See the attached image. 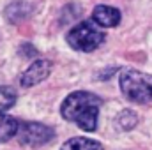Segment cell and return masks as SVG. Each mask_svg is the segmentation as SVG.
<instances>
[{
    "label": "cell",
    "mask_w": 152,
    "mask_h": 150,
    "mask_svg": "<svg viewBox=\"0 0 152 150\" xmlns=\"http://www.w3.org/2000/svg\"><path fill=\"white\" fill-rule=\"evenodd\" d=\"M101 99L92 92L78 90L66 97L60 106V113L66 120L75 122L76 125L87 133H94L97 129V115H99Z\"/></svg>",
    "instance_id": "6da1fadb"
},
{
    "label": "cell",
    "mask_w": 152,
    "mask_h": 150,
    "mask_svg": "<svg viewBox=\"0 0 152 150\" xmlns=\"http://www.w3.org/2000/svg\"><path fill=\"white\" fill-rule=\"evenodd\" d=\"M120 90L126 99L133 103H152V74L136 69H124L120 73Z\"/></svg>",
    "instance_id": "7a4b0ae2"
},
{
    "label": "cell",
    "mask_w": 152,
    "mask_h": 150,
    "mask_svg": "<svg viewBox=\"0 0 152 150\" xmlns=\"http://www.w3.org/2000/svg\"><path fill=\"white\" fill-rule=\"evenodd\" d=\"M104 32L97 30L92 23L88 21H81L78 23L75 28L69 30L67 34V42L73 50H78V51H94L96 48H99L103 42H104Z\"/></svg>",
    "instance_id": "3957f363"
},
{
    "label": "cell",
    "mask_w": 152,
    "mask_h": 150,
    "mask_svg": "<svg viewBox=\"0 0 152 150\" xmlns=\"http://www.w3.org/2000/svg\"><path fill=\"white\" fill-rule=\"evenodd\" d=\"M16 136L20 143L23 145L39 147V145H46L48 141H51L55 138V131L39 122H20Z\"/></svg>",
    "instance_id": "277c9868"
},
{
    "label": "cell",
    "mask_w": 152,
    "mask_h": 150,
    "mask_svg": "<svg viewBox=\"0 0 152 150\" xmlns=\"http://www.w3.org/2000/svg\"><path fill=\"white\" fill-rule=\"evenodd\" d=\"M51 67H53V64H51L50 60H46V58L36 60V62L21 74V78H20L21 87H34V85L41 83L42 79H46V78L50 76Z\"/></svg>",
    "instance_id": "5b68a950"
},
{
    "label": "cell",
    "mask_w": 152,
    "mask_h": 150,
    "mask_svg": "<svg viewBox=\"0 0 152 150\" xmlns=\"http://www.w3.org/2000/svg\"><path fill=\"white\" fill-rule=\"evenodd\" d=\"M92 20L101 27H117L120 23V11L110 5H97L92 12Z\"/></svg>",
    "instance_id": "8992f818"
},
{
    "label": "cell",
    "mask_w": 152,
    "mask_h": 150,
    "mask_svg": "<svg viewBox=\"0 0 152 150\" xmlns=\"http://www.w3.org/2000/svg\"><path fill=\"white\" fill-rule=\"evenodd\" d=\"M32 12V5L23 2V0H18V2H12L11 5H7L5 9V18L12 23H18L25 18H28Z\"/></svg>",
    "instance_id": "52a82bcc"
},
{
    "label": "cell",
    "mask_w": 152,
    "mask_h": 150,
    "mask_svg": "<svg viewBox=\"0 0 152 150\" xmlns=\"http://www.w3.org/2000/svg\"><path fill=\"white\" fill-rule=\"evenodd\" d=\"M20 127V122L9 115H0V143L9 141L12 136H16Z\"/></svg>",
    "instance_id": "ba28073f"
},
{
    "label": "cell",
    "mask_w": 152,
    "mask_h": 150,
    "mask_svg": "<svg viewBox=\"0 0 152 150\" xmlns=\"http://www.w3.org/2000/svg\"><path fill=\"white\" fill-rule=\"evenodd\" d=\"M60 150H103V145L88 138H71L62 145Z\"/></svg>",
    "instance_id": "9c48e42d"
},
{
    "label": "cell",
    "mask_w": 152,
    "mask_h": 150,
    "mask_svg": "<svg viewBox=\"0 0 152 150\" xmlns=\"http://www.w3.org/2000/svg\"><path fill=\"white\" fill-rule=\"evenodd\" d=\"M18 94L12 87H0V113L11 110L16 104Z\"/></svg>",
    "instance_id": "30bf717a"
},
{
    "label": "cell",
    "mask_w": 152,
    "mask_h": 150,
    "mask_svg": "<svg viewBox=\"0 0 152 150\" xmlns=\"http://www.w3.org/2000/svg\"><path fill=\"white\" fill-rule=\"evenodd\" d=\"M136 122H138V118H136V113L131 111V110H126V111H122L118 115V125L124 129V131H129V129H133L134 125H136Z\"/></svg>",
    "instance_id": "8fae6325"
},
{
    "label": "cell",
    "mask_w": 152,
    "mask_h": 150,
    "mask_svg": "<svg viewBox=\"0 0 152 150\" xmlns=\"http://www.w3.org/2000/svg\"><path fill=\"white\" fill-rule=\"evenodd\" d=\"M21 55H27V57H37V50L32 46V44H23L21 50H20Z\"/></svg>",
    "instance_id": "7c38bea8"
}]
</instances>
